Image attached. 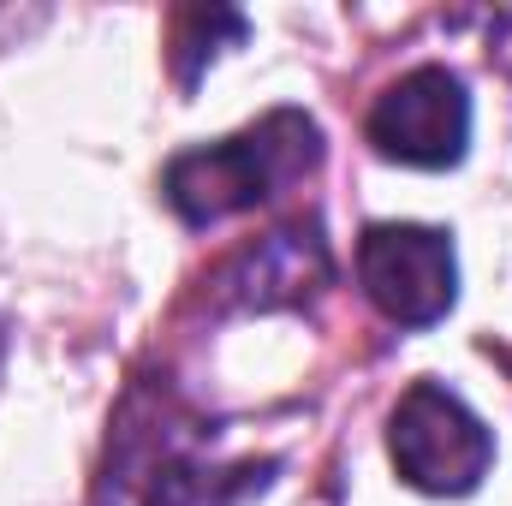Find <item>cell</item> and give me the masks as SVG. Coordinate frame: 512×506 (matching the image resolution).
I'll return each mask as SVG.
<instances>
[{
  "mask_svg": "<svg viewBox=\"0 0 512 506\" xmlns=\"http://www.w3.org/2000/svg\"><path fill=\"white\" fill-rule=\"evenodd\" d=\"M0 364H6V328H0Z\"/></svg>",
  "mask_w": 512,
  "mask_h": 506,
  "instance_id": "cell-6",
  "label": "cell"
},
{
  "mask_svg": "<svg viewBox=\"0 0 512 506\" xmlns=\"http://www.w3.org/2000/svg\"><path fill=\"white\" fill-rule=\"evenodd\" d=\"M387 447H393L399 477L423 495H471L495 465L489 423L441 381H411L399 393L393 423H387Z\"/></svg>",
  "mask_w": 512,
  "mask_h": 506,
  "instance_id": "cell-2",
  "label": "cell"
},
{
  "mask_svg": "<svg viewBox=\"0 0 512 506\" xmlns=\"http://www.w3.org/2000/svg\"><path fill=\"white\" fill-rule=\"evenodd\" d=\"M358 280L370 304L399 328H435L459 298V262L441 227L382 221L358 239Z\"/></svg>",
  "mask_w": 512,
  "mask_h": 506,
  "instance_id": "cell-3",
  "label": "cell"
},
{
  "mask_svg": "<svg viewBox=\"0 0 512 506\" xmlns=\"http://www.w3.org/2000/svg\"><path fill=\"white\" fill-rule=\"evenodd\" d=\"M370 143L387 161H405V167H453V161H465L471 96H465L459 72L417 66L399 84H387L382 102L370 108Z\"/></svg>",
  "mask_w": 512,
  "mask_h": 506,
  "instance_id": "cell-4",
  "label": "cell"
},
{
  "mask_svg": "<svg viewBox=\"0 0 512 506\" xmlns=\"http://www.w3.org/2000/svg\"><path fill=\"white\" fill-rule=\"evenodd\" d=\"M328 274L334 268H328V245L316 239V227H280L239 256L233 286H239L245 310H280V304H298L304 292H316Z\"/></svg>",
  "mask_w": 512,
  "mask_h": 506,
  "instance_id": "cell-5",
  "label": "cell"
},
{
  "mask_svg": "<svg viewBox=\"0 0 512 506\" xmlns=\"http://www.w3.org/2000/svg\"><path fill=\"white\" fill-rule=\"evenodd\" d=\"M322 161V131L310 114L298 108H280L268 120H256L239 137H221V143H203V149H185L167 161L161 173V191L173 203L179 221L191 227H215L239 209L268 203L286 179L310 173Z\"/></svg>",
  "mask_w": 512,
  "mask_h": 506,
  "instance_id": "cell-1",
  "label": "cell"
}]
</instances>
